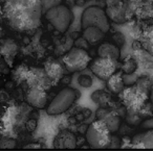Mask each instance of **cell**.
Listing matches in <instances>:
<instances>
[{
  "mask_svg": "<svg viewBox=\"0 0 153 151\" xmlns=\"http://www.w3.org/2000/svg\"><path fill=\"white\" fill-rule=\"evenodd\" d=\"M40 0H5L2 18L13 30L28 32L40 26L42 17Z\"/></svg>",
  "mask_w": 153,
  "mask_h": 151,
  "instance_id": "obj_1",
  "label": "cell"
},
{
  "mask_svg": "<svg viewBox=\"0 0 153 151\" xmlns=\"http://www.w3.org/2000/svg\"><path fill=\"white\" fill-rule=\"evenodd\" d=\"M152 90V81L149 77H140L135 84L128 88H124L120 93V98L124 106L130 113H137L140 108L147 103Z\"/></svg>",
  "mask_w": 153,
  "mask_h": 151,
  "instance_id": "obj_2",
  "label": "cell"
},
{
  "mask_svg": "<svg viewBox=\"0 0 153 151\" xmlns=\"http://www.w3.org/2000/svg\"><path fill=\"white\" fill-rule=\"evenodd\" d=\"M30 111V107L25 105L21 106H10L0 118V132L3 136L11 138V134L15 133L16 130L25 126L26 116Z\"/></svg>",
  "mask_w": 153,
  "mask_h": 151,
  "instance_id": "obj_3",
  "label": "cell"
},
{
  "mask_svg": "<svg viewBox=\"0 0 153 151\" xmlns=\"http://www.w3.org/2000/svg\"><path fill=\"white\" fill-rule=\"evenodd\" d=\"M86 140L91 148L103 149L110 146L111 132L104 121L98 119L94 121L86 130Z\"/></svg>",
  "mask_w": 153,
  "mask_h": 151,
  "instance_id": "obj_4",
  "label": "cell"
},
{
  "mask_svg": "<svg viewBox=\"0 0 153 151\" xmlns=\"http://www.w3.org/2000/svg\"><path fill=\"white\" fill-rule=\"evenodd\" d=\"M45 18L57 32H65L72 21V14L67 7L58 4L45 12Z\"/></svg>",
  "mask_w": 153,
  "mask_h": 151,
  "instance_id": "obj_5",
  "label": "cell"
},
{
  "mask_svg": "<svg viewBox=\"0 0 153 151\" xmlns=\"http://www.w3.org/2000/svg\"><path fill=\"white\" fill-rule=\"evenodd\" d=\"M81 26L82 29L88 26H96L101 28L105 34L110 29V24L106 13L99 7H90L84 11L81 19Z\"/></svg>",
  "mask_w": 153,
  "mask_h": 151,
  "instance_id": "obj_6",
  "label": "cell"
},
{
  "mask_svg": "<svg viewBox=\"0 0 153 151\" xmlns=\"http://www.w3.org/2000/svg\"><path fill=\"white\" fill-rule=\"evenodd\" d=\"M91 61V57L85 49L74 47L70 48L63 56V64L68 72H76L84 70Z\"/></svg>",
  "mask_w": 153,
  "mask_h": 151,
  "instance_id": "obj_7",
  "label": "cell"
},
{
  "mask_svg": "<svg viewBox=\"0 0 153 151\" xmlns=\"http://www.w3.org/2000/svg\"><path fill=\"white\" fill-rule=\"evenodd\" d=\"M78 97V93L71 88H65L60 91L57 96L53 99L47 107L48 115H60L63 114L74 104Z\"/></svg>",
  "mask_w": 153,
  "mask_h": 151,
  "instance_id": "obj_8",
  "label": "cell"
},
{
  "mask_svg": "<svg viewBox=\"0 0 153 151\" xmlns=\"http://www.w3.org/2000/svg\"><path fill=\"white\" fill-rule=\"evenodd\" d=\"M119 68L117 59H113L110 57H103L99 56L94 59L90 64L91 71L98 76L100 79L107 80L113 73L117 72Z\"/></svg>",
  "mask_w": 153,
  "mask_h": 151,
  "instance_id": "obj_9",
  "label": "cell"
},
{
  "mask_svg": "<svg viewBox=\"0 0 153 151\" xmlns=\"http://www.w3.org/2000/svg\"><path fill=\"white\" fill-rule=\"evenodd\" d=\"M24 80H26L28 86H38V88L44 89V90L49 89L51 82L45 70L40 69V68L27 69Z\"/></svg>",
  "mask_w": 153,
  "mask_h": 151,
  "instance_id": "obj_10",
  "label": "cell"
},
{
  "mask_svg": "<svg viewBox=\"0 0 153 151\" xmlns=\"http://www.w3.org/2000/svg\"><path fill=\"white\" fill-rule=\"evenodd\" d=\"M97 118L105 122L110 132L117 131L121 126V116L105 107H101L97 111Z\"/></svg>",
  "mask_w": 153,
  "mask_h": 151,
  "instance_id": "obj_11",
  "label": "cell"
},
{
  "mask_svg": "<svg viewBox=\"0 0 153 151\" xmlns=\"http://www.w3.org/2000/svg\"><path fill=\"white\" fill-rule=\"evenodd\" d=\"M26 101L33 107L43 108L47 102V95L44 89L38 86H28L26 92Z\"/></svg>",
  "mask_w": 153,
  "mask_h": 151,
  "instance_id": "obj_12",
  "label": "cell"
},
{
  "mask_svg": "<svg viewBox=\"0 0 153 151\" xmlns=\"http://www.w3.org/2000/svg\"><path fill=\"white\" fill-rule=\"evenodd\" d=\"M106 15L115 23H124L129 17V11H128L127 3L125 0H122L121 2L117 3L111 7H107Z\"/></svg>",
  "mask_w": 153,
  "mask_h": 151,
  "instance_id": "obj_13",
  "label": "cell"
},
{
  "mask_svg": "<svg viewBox=\"0 0 153 151\" xmlns=\"http://www.w3.org/2000/svg\"><path fill=\"white\" fill-rule=\"evenodd\" d=\"M18 52V45L12 39H0V55L4 59L9 66L13 65V62Z\"/></svg>",
  "mask_w": 153,
  "mask_h": 151,
  "instance_id": "obj_14",
  "label": "cell"
},
{
  "mask_svg": "<svg viewBox=\"0 0 153 151\" xmlns=\"http://www.w3.org/2000/svg\"><path fill=\"white\" fill-rule=\"evenodd\" d=\"M53 147L57 149H74L76 147V138L68 130H61L56 136Z\"/></svg>",
  "mask_w": 153,
  "mask_h": 151,
  "instance_id": "obj_15",
  "label": "cell"
},
{
  "mask_svg": "<svg viewBox=\"0 0 153 151\" xmlns=\"http://www.w3.org/2000/svg\"><path fill=\"white\" fill-rule=\"evenodd\" d=\"M129 147L140 149H153V129L135 134L132 138Z\"/></svg>",
  "mask_w": 153,
  "mask_h": 151,
  "instance_id": "obj_16",
  "label": "cell"
},
{
  "mask_svg": "<svg viewBox=\"0 0 153 151\" xmlns=\"http://www.w3.org/2000/svg\"><path fill=\"white\" fill-rule=\"evenodd\" d=\"M44 70L51 81L53 80L58 81L63 76V66L60 64V62L56 61V59H49L48 62H46Z\"/></svg>",
  "mask_w": 153,
  "mask_h": 151,
  "instance_id": "obj_17",
  "label": "cell"
},
{
  "mask_svg": "<svg viewBox=\"0 0 153 151\" xmlns=\"http://www.w3.org/2000/svg\"><path fill=\"white\" fill-rule=\"evenodd\" d=\"M105 32L101 28L96 26H88L83 29V38L87 41V43L91 45H96L100 43L104 38Z\"/></svg>",
  "mask_w": 153,
  "mask_h": 151,
  "instance_id": "obj_18",
  "label": "cell"
},
{
  "mask_svg": "<svg viewBox=\"0 0 153 151\" xmlns=\"http://www.w3.org/2000/svg\"><path fill=\"white\" fill-rule=\"evenodd\" d=\"M123 71L113 73L110 77L107 79V86L109 91L113 94H120L124 88H125V82H124L123 76H122Z\"/></svg>",
  "mask_w": 153,
  "mask_h": 151,
  "instance_id": "obj_19",
  "label": "cell"
},
{
  "mask_svg": "<svg viewBox=\"0 0 153 151\" xmlns=\"http://www.w3.org/2000/svg\"><path fill=\"white\" fill-rule=\"evenodd\" d=\"M99 56L103 57H110L113 59H119L121 52L117 46L111 44V43H103L99 46L98 49Z\"/></svg>",
  "mask_w": 153,
  "mask_h": 151,
  "instance_id": "obj_20",
  "label": "cell"
},
{
  "mask_svg": "<svg viewBox=\"0 0 153 151\" xmlns=\"http://www.w3.org/2000/svg\"><path fill=\"white\" fill-rule=\"evenodd\" d=\"M140 44L145 48V50L153 56V25L148 26L143 30Z\"/></svg>",
  "mask_w": 153,
  "mask_h": 151,
  "instance_id": "obj_21",
  "label": "cell"
},
{
  "mask_svg": "<svg viewBox=\"0 0 153 151\" xmlns=\"http://www.w3.org/2000/svg\"><path fill=\"white\" fill-rule=\"evenodd\" d=\"M91 99L94 102L100 104L101 106H105V105H107V103H109V101L111 100V96L109 93L105 92V91L98 90L91 94Z\"/></svg>",
  "mask_w": 153,
  "mask_h": 151,
  "instance_id": "obj_22",
  "label": "cell"
},
{
  "mask_svg": "<svg viewBox=\"0 0 153 151\" xmlns=\"http://www.w3.org/2000/svg\"><path fill=\"white\" fill-rule=\"evenodd\" d=\"M137 67H138L137 62L134 59L128 57V59H126L125 61H124V63L122 64L121 69L125 74H133L134 72L136 71Z\"/></svg>",
  "mask_w": 153,
  "mask_h": 151,
  "instance_id": "obj_23",
  "label": "cell"
},
{
  "mask_svg": "<svg viewBox=\"0 0 153 151\" xmlns=\"http://www.w3.org/2000/svg\"><path fill=\"white\" fill-rule=\"evenodd\" d=\"M126 121H127L128 124L132 126H137L142 123L143 119L138 116L137 113H130V111H127V115H126Z\"/></svg>",
  "mask_w": 153,
  "mask_h": 151,
  "instance_id": "obj_24",
  "label": "cell"
},
{
  "mask_svg": "<svg viewBox=\"0 0 153 151\" xmlns=\"http://www.w3.org/2000/svg\"><path fill=\"white\" fill-rule=\"evenodd\" d=\"M16 147V141L14 138H9V136H3L0 139V148L2 149H12Z\"/></svg>",
  "mask_w": 153,
  "mask_h": 151,
  "instance_id": "obj_25",
  "label": "cell"
},
{
  "mask_svg": "<svg viewBox=\"0 0 153 151\" xmlns=\"http://www.w3.org/2000/svg\"><path fill=\"white\" fill-rule=\"evenodd\" d=\"M78 82L81 86L83 88H90L92 86V78L89 75H86V74H82L78 78Z\"/></svg>",
  "mask_w": 153,
  "mask_h": 151,
  "instance_id": "obj_26",
  "label": "cell"
},
{
  "mask_svg": "<svg viewBox=\"0 0 153 151\" xmlns=\"http://www.w3.org/2000/svg\"><path fill=\"white\" fill-rule=\"evenodd\" d=\"M40 1H41V4H42L43 13H45V12L51 9V7L61 3V0H40Z\"/></svg>",
  "mask_w": 153,
  "mask_h": 151,
  "instance_id": "obj_27",
  "label": "cell"
},
{
  "mask_svg": "<svg viewBox=\"0 0 153 151\" xmlns=\"http://www.w3.org/2000/svg\"><path fill=\"white\" fill-rule=\"evenodd\" d=\"M9 100H10L9 92H7L4 89H1V90H0V103H1V104H4V103H7Z\"/></svg>",
  "mask_w": 153,
  "mask_h": 151,
  "instance_id": "obj_28",
  "label": "cell"
},
{
  "mask_svg": "<svg viewBox=\"0 0 153 151\" xmlns=\"http://www.w3.org/2000/svg\"><path fill=\"white\" fill-rule=\"evenodd\" d=\"M37 127V120L35 119H30L25 122V128L28 131H34Z\"/></svg>",
  "mask_w": 153,
  "mask_h": 151,
  "instance_id": "obj_29",
  "label": "cell"
},
{
  "mask_svg": "<svg viewBox=\"0 0 153 151\" xmlns=\"http://www.w3.org/2000/svg\"><path fill=\"white\" fill-rule=\"evenodd\" d=\"M74 46L79 47V48H82V49H86L88 47V43L84 38H80L74 41Z\"/></svg>",
  "mask_w": 153,
  "mask_h": 151,
  "instance_id": "obj_30",
  "label": "cell"
},
{
  "mask_svg": "<svg viewBox=\"0 0 153 151\" xmlns=\"http://www.w3.org/2000/svg\"><path fill=\"white\" fill-rule=\"evenodd\" d=\"M24 149H40L41 145L38 144V143H32V144H27L23 147Z\"/></svg>",
  "mask_w": 153,
  "mask_h": 151,
  "instance_id": "obj_31",
  "label": "cell"
},
{
  "mask_svg": "<svg viewBox=\"0 0 153 151\" xmlns=\"http://www.w3.org/2000/svg\"><path fill=\"white\" fill-rule=\"evenodd\" d=\"M70 81H71V79H70L69 76H64V77L62 76V78H61L62 84H64V86H67V84H70Z\"/></svg>",
  "mask_w": 153,
  "mask_h": 151,
  "instance_id": "obj_32",
  "label": "cell"
},
{
  "mask_svg": "<svg viewBox=\"0 0 153 151\" xmlns=\"http://www.w3.org/2000/svg\"><path fill=\"white\" fill-rule=\"evenodd\" d=\"M122 0H106V4L107 7H111V5H114L117 3L121 2Z\"/></svg>",
  "mask_w": 153,
  "mask_h": 151,
  "instance_id": "obj_33",
  "label": "cell"
},
{
  "mask_svg": "<svg viewBox=\"0 0 153 151\" xmlns=\"http://www.w3.org/2000/svg\"><path fill=\"white\" fill-rule=\"evenodd\" d=\"M82 114H83L84 118H88V117H90V115H91V111H90V109H88V108H85Z\"/></svg>",
  "mask_w": 153,
  "mask_h": 151,
  "instance_id": "obj_34",
  "label": "cell"
},
{
  "mask_svg": "<svg viewBox=\"0 0 153 151\" xmlns=\"http://www.w3.org/2000/svg\"><path fill=\"white\" fill-rule=\"evenodd\" d=\"M86 130H87V125H81L79 127V131L81 132V133H85Z\"/></svg>",
  "mask_w": 153,
  "mask_h": 151,
  "instance_id": "obj_35",
  "label": "cell"
},
{
  "mask_svg": "<svg viewBox=\"0 0 153 151\" xmlns=\"http://www.w3.org/2000/svg\"><path fill=\"white\" fill-rule=\"evenodd\" d=\"M140 47H142V44H140V42H134L133 43V48L134 49H140Z\"/></svg>",
  "mask_w": 153,
  "mask_h": 151,
  "instance_id": "obj_36",
  "label": "cell"
},
{
  "mask_svg": "<svg viewBox=\"0 0 153 151\" xmlns=\"http://www.w3.org/2000/svg\"><path fill=\"white\" fill-rule=\"evenodd\" d=\"M76 120H78V121H82V120H83V119H85V118H84L83 114H82V113H80V114H79V115H76Z\"/></svg>",
  "mask_w": 153,
  "mask_h": 151,
  "instance_id": "obj_37",
  "label": "cell"
},
{
  "mask_svg": "<svg viewBox=\"0 0 153 151\" xmlns=\"http://www.w3.org/2000/svg\"><path fill=\"white\" fill-rule=\"evenodd\" d=\"M85 3V0H76V4L78 5H83Z\"/></svg>",
  "mask_w": 153,
  "mask_h": 151,
  "instance_id": "obj_38",
  "label": "cell"
},
{
  "mask_svg": "<svg viewBox=\"0 0 153 151\" xmlns=\"http://www.w3.org/2000/svg\"><path fill=\"white\" fill-rule=\"evenodd\" d=\"M2 19V5L0 4V20Z\"/></svg>",
  "mask_w": 153,
  "mask_h": 151,
  "instance_id": "obj_39",
  "label": "cell"
},
{
  "mask_svg": "<svg viewBox=\"0 0 153 151\" xmlns=\"http://www.w3.org/2000/svg\"><path fill=\"white\" fill-rule=\"evenodd\" d=\"M1 34H2V28L0 27V37H1Z\"/></svg>",
  "mask_w": 153,
  "mask_h": 151,
  "instance_id": "obj_40",
  "label": "cell"
},
{
  "mask_svg": "<svg viewBox=\"0 0 153 151\" xmlns=\"http://www.w3.org/2000/svg\"><path fill=\"white\" fill-rule=\"evenodd\" d=\"M0 139H1V136H0Z\"/></svg>",
  "mask_w": 153,
  "mask_h": 151,
  "instance_id": "obj_41",
  "label": "cell"
}]
</instances>
